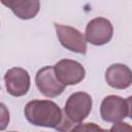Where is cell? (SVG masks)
<instances>
[{
	"label": "cell",
	"mask_w": 132,
	"mask_h": 132,
	"mask_svg": "<svg viewBox=\"0 0 132 132\" xmlns=\"http://www.w3.org/2000/svg\"><path fill=\"white\" fill-rule=\"evenodd\" d=\"M55 29L60 43L66 48L74 53L85 55L87 53L86 37L77 29L61 24H55Z\"/></svg>",
	"instance_id": "8992f818"
},
{
	"label": "cell",
	"mask_w": 132,
	"mask_h": 132,
	"mask_svg": "<svg viewBox=\"0 0 132 132\" xmlns=\"http://www.w3.org/2000/svg\"><path fill=\"white\" fill-rule=\"evenodd\" d=\"M35 84L39 92L48 98L61 95L66 87L57 78L54 66H44L40 68L36 73Z\"/></svg>",
	"instance_id": "3957f363"
},
{
	"label": "cell",
	"mask_w": 132,
	"mask_h": 132,
	"mask_svg": "<svg viewBox=\"0 0 132 132\" xmlns=\"http://www.w3.org/2000/svg\"><path fill=\"white\" fill-rule=\"evenodd\" d=\"M92 109V98L86 92H75L71 94L64 107L66 118L73 124L81 123Z\"/></svg>",
	"instance_id": "7a4b0ae2"
},
{
	"label": "cell",
	"mask_w": 132,
	"mask_h": 132,
	"mask_svg": "<svg viewBox=\"0 0 132 132\" xmlns=\"http://www.w3.org/2000/svg\"><path fill=\"white\" fill-rule=\"evenodd\" d=\"M72 130H80V131H84V130H87V131H92V130H103V129H101L100 127H98V126H96L94 123H87V124H77V126L76 127H73V129Z\"/></svg>",
	"instance_id": "8fae6325"
},
{
	"label": "cell",
	"mask_w": 132,
	"mask_h": 132,
	"mask_svg": "<svg viewBox=\"0 0 132 132\" xmlns=\"http://www.w3.org/2000/svg\"><path fill=\"white\" fill-rule=\"evenodd\" d=\"M123 130L132 131V127H131V126H129L127 123L117 122V123H114V125L110 128V131H123Z\"/></svg>",
	"instance_id": "7c38bea8"
},
{
	"label": "cell",
	"mask_w": 132,
	"mask_h": 132,
	"mask_svg": "<svg viewBox=\"0 0 132 132\" xmlns=\"http://www.w3.org/2000/svg\"><path fill=\"white\" fill-rule=\"evenodd\" d=\"M105 80L111 88L127 89L132 85V71L124 64H112L105 71Z\"/></svg>",
	"instance_id": "9c48e42d"
},
{
	"label": "cell",
	"mask_w": 132,
	"mask_h": 132,
	"mask_svg": "<svg viewBox=\"0 0 132 132\" xmlns=\"http://www.w3.org/2000/svg\"><path fill=\"white\" fill-rule=\"evenodd\" d=\"M100 116L107 123H117L128 117V106L126 100L117 95L106 96L100 106Z\"/></svg>",
	"instance_id": "52a82bcc"
},
{
	"label": "cell",
	"mask_w": 132,
	"mask_h": 132,
	"mask_svg": "<svg viewBox=\"0 0 132 132\" xmlns=\"http://www.w3.org/2000/svg\"><path fill=\"white\" fill-rule=\"evenodd\" d=\"M24 114L34 126L55 129L60 126L64 117L59 105L52 100L29 101L24 108Z\"/></svg>",
	"instance_id": "6da1fadb"
},
{
	"label": "cell",
	"mask_w": 132,
	"mask_h": 132,
	"mask_svg": "<svg viewBox=\"0 0 132 132\" xmlns=\"http://www.w3.org/2000/svg\"><path fill=\"white\" fill-rule=\"evenodd\" d=\"M4 81L7 92L13 97L26 95L30 88V75L21 67L8 69L4 75Z\"/></svg>",
	"instance_id": "ba28073f"
},
{
	"label": "cell",
	"mask_w": 132,
	"mask_h": 132,
	"mask_svg": "<svg viewBox=\"0 0 132 132\" xmlns=\"http://www.w3.org/2000/svg\"><path fill=\"white\" fill-rule=\"evenodd\" d=\"M127 106H128V117L132 120V96H129L126 99Z\"/></svg>",
	"instance_id": "4fadbf2b"
},
{
	"label": "cell",
	"mask_w": 132,
	"mask_h": 132,
	"mask_svg": "<svg viewBox=\"0 0 132 132\" xmlns=\"http://www.w3.org/2000/svg\"><path fill=\"white\" fill-rule=\"evenodd\" d=\"M57 78L65 86H73L80 82L86 75L84 66L74 60L62 59L54 66Z\"/></svg>",
	"instance_id": "277c9868"
},
{
	"label": "cell",
	"mask_w": 132,
	"mask_h": 132,
	"mask_svg": "<svg viewBox=\"0 0 132 132\" xmlns=\"http://www.w3.org/2000/svg\"><path fill=\"white\" fill-rule=\"evenodd\" d=\"M1 3L22 20L33 19L40 8L39 0H1Z\"/></svg>",
	"instance_id": "30bf717a"
},
{
	"label": "cell",
	"mask_w": 132,
	"mask_h": 132,
	"mask_svg": "<svg viewBox=\"0 0 132 132\" xmlns=\"http://www.w3.org/2000/svg\"><path fill=\"white\" fill-rule=\"evenodd\" d=\"M113 35V27L105 18H95L86 27V40L93 45H103L108 43Z\"/></svg>",
	"instance_id": "5b68a950"
}]
</instances>
